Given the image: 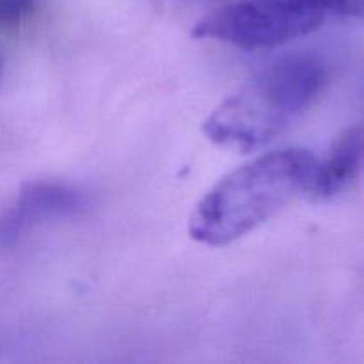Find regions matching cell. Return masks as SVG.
Here are the masks:
<instances>
[{
    "mask_svg": "<svg viewBox=\"0 0 364 364\" xmlns=\"http://www.w3.org/2000/svg\"><path fill=\"white\" fill-rule=\"evenodd\" d=\"M2 75H4V60H2V55H0V82H2Z\"/></svg>",
    "mask_w": 364,
    "mask_h": 364,
    "instance_id": "obj_8",
    "label": "cell"
},
{
    "mask_svg": "<svg viewBox=\"0 0 364 364\" xmlns=\"http://www.w3.org/2000/svg\"><path fill=\"white\" fill-rule=\"evenodd\" d=\"M87 199L78 188L59 181L25 183L0 212V249L16 245L28 231L50 220L80 213Z\"/></svg>",
    "mask_w": 364,
    "mask_h": 364,
    "instance_id": "obj_4",
    "label": "cell"
},
{
    "mask_svg": "<svg viewBox=\"0 0 364 364\" xmlns=\"http://www.w3.org/2000/svg\"><path fill=\"white\" fill-rule=\"evenodd\" d=\"M323 16H345L364 20V0H306Z\"/></svg>",
    "mask_w": 364,
    "mask_h": 364,
    "instance_id": "obj_7",
    "label": "cell"
},
{
    "mask_svg": "<svg viewBox=\"0 0 364 364\" xmlns=\"http://www.w3.org/2000/svg\"><path fill=\"white\" fill-rule=\"evenodd\" d=\"M318 156L306 148L263 153L213 185L188 219L192 240L223 247L281 212L299 194H309Z\"/></svg>",
    "mask_w": 364,
    "mask_h": 364,
    "instance_id": "obj_1",
    "label": "cell"
},
{
    "mask_svg": "<svg viewBox=\"0 0 364 364\" xmlns=\"http://www.w3.org/2000/svg\"><path fill=\"white\" fill-rule=\"evenodd\" d=\"M38 0H0V31H13L34 14Z\"/></svg>",
    "mask_w": 364,
    "mask_h": 364,
    "instance_id": "obj_6",
    "label": "cell"
},
{
    "mask_svg": "<svg viewBox=\"0 0 364 364\" xmlns=\"http://www.w3.org/2000/svg\"><path fill=\"white\" fill-rule=\"evenodd\" d=\"M364 167V124L352 127L331 148L326 159H318L309 194L329 199L340 194L359 176Z\"/></svg>",
    "mask_w": 364,
    "mask_h": 364,
    "instance_id": "obj_5",
    "label": "cell"
},
{
    "mask_svg": "<svg viewBox=\"0 0 364 364\" xmlns=\"http://www.w3.org/2000/svg\"><path fill=\"white\" fill-rule=\"evenodd\" d=\"M327 70L306 53L274 60L203 123V134L220 148L256 151L287 132L326 87Z\"/></svg>",
    "mask_w": 364,
    "mask_h": 364,
    "instance_id": "obj_2",
    "label": "cell"
},
{
    "mask_svg": "<svg viewBox=\"0 0 364 364\" xmlns=\"http://www.w3.org/2000/svg\"><path fill=\"white\" fill-rule=\"evenodd\" d=\"M323 20L326 16L306 0H240L203 16L192 36L255 52L311 34Z\"/></svg>",
    "mask_w": 364,
    "mask_h": 364,
    "instance_id": "obj_3",
    "label": "cell"
}]
</instances>
